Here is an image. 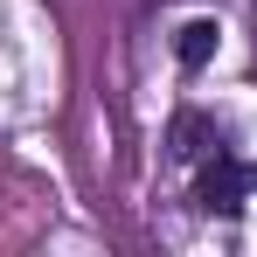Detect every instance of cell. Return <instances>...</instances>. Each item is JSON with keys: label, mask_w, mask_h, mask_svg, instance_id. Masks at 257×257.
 Returning <instances> with one entry per match:
<instances>
[{"label": "cell", "mask_w": 257, "mask_h": 257, "mask_svg": "<svg viewBox=\"0 0 257 257\" xmlns=\"http://www.w3.org/2000/svg\"><path fill=\"white\" fill-rule=\"evenodd\" d=\"M250 195H257V167H250V160L215 153L209 174H202V202H209V209H243Z\"/></svg>", "instance_id": "6da1fadb"}, {"label": "cell", "mask_w": 257, "mask_h": 257, "mask_svg": "<svg viewBox=\"0 0 257 257\" xmlns=\"http://www.w3.org/2000/svg\"><path fill=\"white\" fill-rule=\"evenodd\" d=\"M209 153H222L209 118H195V111H188V118H174V160H209Z\"/></svg>", "instance_id": "7a4b0ae2"}, {"label": "cell", "mask_w": 257, "mask_h": 257, "mask_svg": "<svg viewBox=\"0 0 257 257\" xmlns=\"http://www.w3.org/2000/svg\"><path fill=\"white\" fill-rule=\"evenodd\" d=\"M215 42H222V28H215V21H181V42H174L181 70H202V63L215 56Z\"/></svg>", "instance_id": "3957f363"}]
</instances>
